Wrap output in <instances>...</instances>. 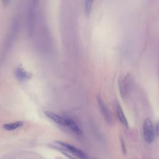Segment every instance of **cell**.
<instances>
[{
  "label": "cell",
  "instance_id": "6da1fadb",
  "mask_svg": "<svg viewBox=\"0 0 159 159\" xmlns=\"http://www.w3.org/2000/svg\"><path fill=\"white\" fill-rule=\"evenodd\" d=\"M56 143L60 150L71 159H90L86 153L73 145L61 141H56Z\"/></svg>",
  "mask_w": 159,
  "mask_h": 159
},
{
  "label": "cell",
  "instance_id": "7a4b0ae2",
  "mask_svg": "<svg viewBox=\"0 0 159 159\" xmlns=\"http://www.w3.org/2000/svg\"><path fill=\"white\" fill-rule=\"evenodd\" d=\"M143 134L145 141L148 143H152L155 138V129L152 122L149 118L146 119L143 124Z\"/></svg>",
  "mask_w": 159,
  "mask_h": 159
},
{
  "label": "cell",
  "instance_id": "3957f363",
  "mask_svg": "<svg viewBox=\"0 0 159 159\" xmlns=\"http://www.w3.org/2000/svg\"><path fill=\"white\" fill-rule=\"evenodd\" d=\"M96 99H97L98 106H99V110H100L101 114H102L106 121L107 123L110 124L111 122V114H110L108 107L106 106L105 102H104V101L102 100V98L101 97V96L99 94H98L97 96Z\"/></svg>",
  "mask_w": 159,
  "mask_h": 159
},
{
  "label": "cell",
  "instance_id": "277c9868",
  "mask_svg": "<svg viewBox=\"0 0 159 159\" xmlns=\"http://www.w3.org/2000/svg\"><path fill=\"white\" fill-rule=\"evenodd\" d=\"M45 115L50 119L51 120L54 122L55 123L61 125V126H65V117L61 116L56 113H54L51 111H45Z\"/></svg>",
  "mask_w": 159,
  "mask_h": 159
},
{
  "label": "cell",
  "instance_id": "5b68a950",
  "mask_svg": "<svg viewBox=\"0 0 159 159\" xmlns=\"http://www.w3.org/2000/svg\"><path fill=\"white\" fill-rule=\"evenodd\" d=\"M65 117V127L68 128L70 130H71L72 132H73L74 133L78 134V135H81L82 134V132L80 128V127L78 126V125L76 123V122L68 117Z\"/></svg>",
  "mask_w": 159,
  "mask_h": 159
},
{
  "label": "cell",
  "instance_id": "8992f818",
  "mask_svg": "<svg viewBox=\"0 0 159 159\" xmlns=\"http://www.w3.org/2000/svg\"><path fill=\"white\" fill-rule=\"evenodd\" d=\"M129 77L125 76L119 81V86L121 96L123 97L125 96L127 94V91L129 87Z\"/></svg>",
  "mask_w": 159,
  "mask_h": 159
},
{
  "label": "cell",
  "instance_id": "52a82bcc",
  "mask_svg": "<svg viewBox=\"0 0 159 159\" xmlns=\"http://www.w3.org/2000/svg\"><path fill=\"white\" fill-rule=\"evenodd\" d=\"M116 113L118 117V119H119L120 122L126 127H128V122L125 116V114L123 112L122 108L120 106V104L118 102H116Z\"/></svg>",
  "mask_w": 159,
  "mask_h": 159
},
{
  "label": "cell",
  "instance_id": "ba28073f",
  "mask_svg": "<svg viewBox=\"0 0 159 159\" xmlns=\"http://www.w3.org/2000/svg\"><path fill=\"white\" fill-rule=\"evenodd\" d=\"M23 122L22 121L18 120L13 122H10V123H7L4 124L2 125V128L7 131H12L14 130H16L19 129V127H22L23 125Z\"/></svg>",
  "mask_w": 159,
  "mask_h": 159
},
{
  "label": "cell",
  "instance_id": "9c48e42d",
  "mask_svg": "<svg viewBox=\"0 0 159 159\" xmlns=\"http://www.w3.org/2000/svg\"><path fill=\"white\" fill-rule=\"evenodd\" d=\"M92 4H93V1H86L84 2V11L87 15H88L91 12Z\"/></svg>",
  "mask_w": 159,
  "mask_h": 159
},
{
  "label": "cell",
  "instance_id": "30bf717a",
  "mask_svg": "<svg viewBox=\"0 0 159 159\" xmlns=\"http://www.w3.org/2000/svg\"><path fill=\"white\" fill-rule=\"evenodd\" d=\"M155 132L156 133L157 136H159V120L157 122V123L156 124V126H155Z\"/></svg>",
  "mask_w": 159,
  "mask_h": 159
},
{
  "label": "cell",
  "instance_id": "8fae6325",
  "mask_svg": "<svg viewBox=\"0 0 159 159\" xmlns=\"http://www.w3.org/2000/svg\"><path fill=\"white\" fill-rule=\"evenodd\" d=\"M121 143H122V147H123V151L124 153H125V145H124V142L123 140H121Z\"/></svg>",
  "mask_w": 159,
  "mask_h": 159
},
{
  "label": "cell",
  "instance_id": "7c38bea8",
  "mask_svg": "<svg viewBox=\"0 0 159 159\" xmlns=\"http://www.w3.org/2000/svg\"><path fill=\"white\" fill-rule=\"evenodd\" d=\"M94 159H96V158H94Z\"/></svg>",
  "mask_w": 159,
  "mask_h": 159
}]
</instances>
